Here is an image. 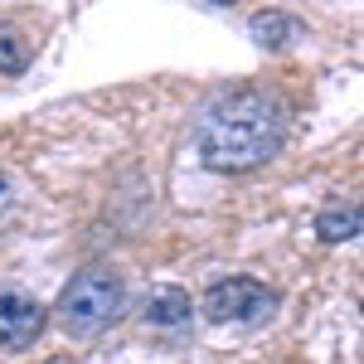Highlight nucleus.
I'll return each instance as SVG.
<instances>
[{
	"label": "nucleus",
	"mask_w": 364,
	"mask_h": 364,
	"mask_svg": "<svg viewBox=\"0 0 364 364\" xmlns=\"http://www.w3.org/2000/svg\"><path fill=\"white\" fill-rule=\"evenodd\" d=\"M209 5H233V0H209Z\"/></svg>",
	"instance_id": "nucleus-10"
},
{
	"label": "nucleus",
	"mask_w": 364,
	"mask_h": 364,
	"mask_svg": "<svg viewBox=\"0 0 364 364\" xmlns=\"http://www.w3.org/2000/svg\"><path fill=\"white\" fill-rule=\"evenodd\" d=\"M49 326V306H39L25 291H0V350L25 355Z\"/></svg>",
	"instance_id": "nucleus-4"
},
{
	"label": "nucleus",
	"mask_w": 364,
	"mask_h": 364,
	"mask_svg": "<svg viewBox=\"0 0 364 364\" xmlns=\"http://www.w3.org/2000/svg\"><path fill=\"white\" fill-rule=\"evenodd\" d=\"M190 316H195V301H190V291H180V287H156V291L141 301V321H146L151 331H180V326H190Z\"/></svg>",
	"instance_id": "nucleus-5"
},
{
	"label": "nucleus",
	"mask_w": 364,
	"mask_h": 364,
	"mask_svg": "<svg viewBox=\"0 0 364 364\" xmlns=\"http://www.w3.org/2000/svg\"><path fill=\"white\" fill-rule=\"evenodd\" d=\"M287 127H291V107L272 87H238L219 97L209 112L199 117V156L204 166L219 175H243V170L267 166L287 146Z\"/></svg>",
	"instance_id": "nucleus-1"
},
{
	"label": "nucleus",
	"mask_w": 364,
	"mask_h": 364,
	"mask_svg": "<svg viewBox=\"0 0 364 364\" xmlns=\"http://www.w3.org/2000/svg\"><path fill=\"white\" fill-rule=\"evenodd\" d=\"M29 68V39L15 25H0V73H25Z\"/></svg>",
	"instance_id": "nucleus-8"
},
{
	"label": "nucleus",
	"mask_w": 364,
	"mask_h": 364,
	"mask_svg": "<svg viewBox=\"0 0 364 364\" xmlns=\"http://www.w3.org/2000/svg\"><path fill=\"white\" fill-rule=\"evenodd\" d=\"M316 233H321V243H350L355 233H360V209L350 204V209H326L321 219H316Z\"/></svg>",
	"instance_id": "nucleus-7"
},
{
	"label": "nucleus",
	"mask_w": 364,
	"mask_h": 364,
	"mask_svg": "<svg viewBox=\"0 0 364 364\" xmlns=\"http://www.w3.org/2000/svg\"><path fill=\"white\" fill-rule=\"evenodd\" d=\"M248 34H252V44L257 49H291L306 29H301V20H291V15H282V10H257L248 20Z\"/></svg>",
	"instance_id": "nucleus-6"
},
{
	"label": "nucleus",
	"mask_w": 364,
	"mask_h": 364,
	"mask_svg": "<svg viewBox=\"0 0 364 364\" xmlns=\"http://www.w3.org/2000/svg\"><path fill=\"white\" fill-rule=\"evenodd\" d=\"M10 209H15V180L5 175V166H0V219H5Z\"/></svg>",
	"instance_id": "nucleus-9"
},
{
	"label": "nucleus",
	"mask_w": 364,
	"mask_h": 364,
	"mask_svg": "<svg viewBox=\"0 0 364 364\" xmlns=\"http://www.w3.org/2000/svg\"><path fill=\"white\" fill-rule=\"evenodd\" d=\"M122 311H127V282L117 277L112 267H83L58 291L54 321L63 326V336L92 340V336H102Z\"/></svg>",
	"instance_id": "nucleus-2"
},
{
	"label": "nucleus",
	"mask_w": 364,
	"mask_h": 364,
	"mask_svg": "<svg viewBox=\"0 0 364 364\" xmlns=\"http://www.w3.org/2000/svg\"><path fill=\"white\" fill-rule=\"evenodd\" d=\"M277 311V291L257 277H228L214 282L199 301V316L214 321V326H257Z\"/></svg>",
	"instance_id": "nucleus-3"
}]
</instances>
